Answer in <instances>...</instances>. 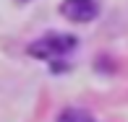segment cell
<instances>
[{
    "instance_id": "1",
    "label": "cell",
    "mask_w": 128,
    "mask_h": 122,
    "mask_svg": "<svg viewBox=\"0 0 128 122\" xmlns=\"http://www.w3.org/2000/svg\"><path fill=\"white\" fill-rule=\"evenodd\" d=\"M78 44L76 37L71 34H47V37L37 39V42L29 47V55L32 57H42V60H58V57L73 52Z\"/></svg>"
},
{
    "instance_id": "2",
    "label": "cell",
    "mask_w": 128,
    "mask_h": 122,
    "mask_svg": "<svg viewBox=\"0 0 128 122\" xmlns=\"http://www.w3.org/2000/svg\"><path fill=\"white\" fill-rule=\"evenodd\" d=\"M60 13L66 16V18L76 21V24H86V21H92L100 13V5L89 3V0H71V3H63Z\"/></svg>"
},
{
    "instance_id": "3",
    "label": "cell",
    "mask_w": 128,
    "mask_h": 122,
    "mask_svg": "<svg viewBox=\"0 0 128 122\" xmlns=\"http://www.w3.org/2000/svg\"><path fill=\"white\" fill-rule=\"evenodd\" d=\"M58 122H97L94 117H92L89 112H84V109H66V112L58 117Z\"/></svg>"
}]
</instances>
